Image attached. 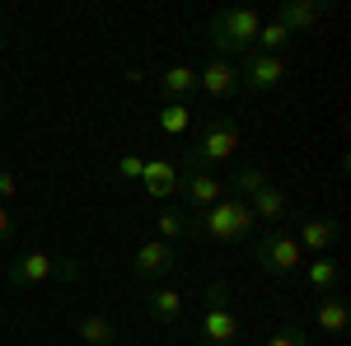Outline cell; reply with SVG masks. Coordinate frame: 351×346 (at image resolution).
<instances>
[{"label": "cell", "instance_id": "cell-9", "mask_svg": "<svg viewBox=\"0 0 351 346\" xmlns=\"http://www.w3.org/2000/svg\"><path fill=\"white\" fill-rule=\"evenodd\" d=\"M248 206H253V220L258 225H267V230H286V220L295 215V206H291V197H286V187H263V192H253L248 197Z\"/></svg>", "mask_w": 351, "mask_h": 346}, {"label": "cell", "instance_id": "cell-6", "mask_svg": "<svg viewBox=\"0 0 351 346\" xmlns=\"http://www.w3.org/2000/svg\"><path fill=\"white\" fill-rule=\"evenodd\" d=\"M286 56H263V52H248L239 66V84L248 94H271L276 84H286Z\"/></svg>", "mask_w": 351, "mask_h": 346}, {"label": "cell", "instance_id": "cell-25", "mask_svg": "<svg viewBox=\"0 0 351 346\" xmlns=\"http://www.w3.org/2000/svg\"><path fill=\"white\" fill-rule=\"evenodd\" d=\"M141 173H145V160H141V155H122V160H117V178L141 183Z\"/></svg>", "mask_w": 351, "mask_h": 346}, {"label": "cell", "instance_id": "cell-15", "mask_svg": "<svg viewBox=\"0 0 351 346\" xmlns=\"http://www.w3.org/2000/svg\"><path fill=\"white\" fill-rule=\"evenodd\" d=\"M314 328H319L324 337H342L351 328V304L342 295H324V299L314 304Z\"/></svg>", "mask_w": 351, "mask_h": 346}, {"label": "cell", "instance_id": "cell-13", "mask_svg": "<svg viewBox=\"0 0 351 346\" xmlns=\"http://www.w3.org/2000/svg\"><path fill=\"white\" fill-rule=\"evenodd\" d=\"M178 192H183V201H188L192 211H206V206H216L220 197H225V183H220L216 173H183Z\"/></svg>", "mask_w": 351, "mask_h": 346}, {"label": "cell", "instance_id": "cell-23", "mask_svg": "<svg viewBox=\"0 0 351 346\" xmlns=\"http://www.w3.org/2000/svg\"><path fill=\"white\" fill-rule=\"evenodd\" d=\"M188 122H192V108L188 103H164L160 108V127L169 136H183V132H188Z\"/></svg>", "mask_w": 351, "mask_h": 346}, {"label": "cell", "instance_id": "cell-22", "mask_svg": "<svg viewBox=\"0 0 351 346\" xmlns=\"http://www.w3.org/2000/svg\"><path fill=\"white\" fill-rule=\"evenodd\" d=\"M286 42H291V33H286V28L271 19V24L258 28V38H253V52H263V56H281V47H286Z\"/></svg>", "mask_w": 351, "mask_h": 346}, {"label": "cell", "instance_id": "cell-14", "mask_svg": "<svg viewBox=\"0 0 351 346\" xmlns=\"http://www.w3.org/2000/svg\"><path fill=\"white\" fill-rule=\"evenodd\" d=\"M183 183V173H178V164L173 160H145V173H141V187L155 197V201H169L173 192Z\"/></svg>", "mask_w": 351, "mask_h": 346}, {"label": "cell", "instance_id": "cell-3", "mask_svg": "<svg viewBox=\"0 0 351 346\" xmlns=\"http://www.w3.org/2000/svg\"><path fill=\"white\" fill-rule=\"evenodd\" d=\"M239 122L230 117V112H220L211 117V127L197 136V145L188 150V173H211L216 164H230L234 160V150H239Z\"/></svg>", "mask_w": 351, "mask_h": 346}, {"label": "cell", "instance_id": "cell-11", "mask_svg": "<svg viewBox=\"0 0 351 346\" xmlns=\"http://www.w3.org/2000/svg\"><path fill=\"white\" fill-rule=\"evenodd\" d=\"M324 14H328L324 0H286V5L276 10V24H281L286 33H291V38H295V33H309V28L319 24Z\"/></svg>", "mask_w": 351, "mask_h": 346}, {"label": "cell", "instance_id": "cell-5", "mask_svg": "<svg viewBox=\"0 0 351 346\" xmlns=\"http://www.w3.org/2000/svg\"><path fill=\"white\" fill-rule=\"evenodd\" d=\"M253 258H258V267L267 271V276H295L300 267H304V248L295 243V234L291 230H263L258 234V243H253Z\"/></svg>", "mask_w": 351, "mask_h": 346}, {"label": "cell", "instance_id": "cell-19", "mask_svg": "<svg viewBox=\"0 0 351 346\" xmlns=\"http://www.w3.org/2000/svg\"><path fill=\"white\" fill-rule=\"evenodd\" d=\"M192 89H197V71H192V66H169L160 75V94L169 103H183Z\"/></svg>", "mask_w": 351, "mask_h": 346}, {"label": "cell", "instance_id": "cell-26", "mask_svg": "<svg viewBox=\"0 0 351 346\" xmlns=\"http://www.w3.org/2000/svg\"><path fill=\"white\" fill-rule=\"evenodd\" d=\"M14 197H19V173L14 169H0V206L14 201Z\"/></svg>", "mask_w": 351, "mask_h": 346}, {"label": "cell", "instance_id": "cell-10", "mask_svg": "<svg viewBox=\"0 0 351 346\" xmlns=\"http://www.w3.org/2000/svg\"><path fill=\"white\" fill-rule=\"evenodd\" d=\"M197 89H206L211 99H230L239 89V66L225 61V56H211L202 71H197Z\"/></svg>", "mask_w": 351, "mask_h": 346}, {"label": "cell", "instance_id": "cell-21", "mask_svg": "<svg viewBox=\"0 0 351 346\" xmlns=\"http://www.w3.org/2000/svg\"><path fill=\"white\" fill-rule=\"evenodd\" d=\"M155 230H160L164 243H178V239H188V234H192V230H188V215L173 211V206H164V211L155 215Z\"/></svg>", "mask_w": 351, "mask_h": 346}, {"label": "cell", "instance_id": "cell-8", "mask_svg": "<svg viewBox=\"0 0 351 346\" xmlns=\"http://www.w3.org/2000/svg\"><path fill=\"white\" fill-rule=\"evenodd\" d=\"M291 234H295V243L304 248V253L324 258L328 248H332V243L342 239V225H337L332 215H304V220H300V225L291 230Z\"/></svg>", "mask_w": 351, "mask_h": 346}, {"label": "cell", "instance_id": "cell-17", "mask_svg": "<svg viewBox=\"0 0 351 346\" xmlns=\"http://www.w3.org/2000/svg\"><path fill=\"white\" fill-rule=\"evenodd\" d=\"M145 314H150L155 323H178L183 295L173 291V286H150V291H145Z\"/></svg>", "mask_w": 351, "mask_h": 346}, {"label": "cell", "instance_id": "cell-28", "mask_svg": "<svg viewBox=\"0 0 351 346\" xmlns=\"http://www.w3.org/2000/svg\"><path fill=\"white\" fill-rule=\"evenodd\" d=\"M0 61H5V33H0Z\"/></svg>", "mask_w": 351, "mask_h": 346}, {"label": "cell", "instance_id": "cell-18", "mask_svg": "<svg viewBox=\"0 0 351 346\" xmlns=\"http://www.w3.org/2000/svg\"><path fill=\"white\" fill-rule=\"evenodd\" d=\"M304 281H309V291H314V295H337V286H342V267L324 253V258L304 262Z\"/></svg>", "mask_w": 351, "mask_h": 346}, {"label": "cell", "instance_id": "cell-1", "mask_svg": "<svg viewBox=\"0 0 351 346\" xmlns=\"http://www.w3.org/2000/svg\"><path fill=\"white\" fill-rule=\"evenodd\" d=\"M188 230L202 234V239H216V243H239L258 230V220H253V206L243 197H220L216 206L188 215Z\"/></svg>", "mask_w": 351, "mask_h": 346}, {"label": "cell", "instance_id": "cell-24", "mask_svg": "<svg viewBox=\"0 0 351 346\" xmlns=\"http://www.w3.org/2000/svg\"><path fill=\"white\" fill-rule=\"evenodd\" d=\"M267 346H309V332L295 328V323H286V328H276V332L267 337Z\"/></svg>", "mask_w": 351, "mask_h": 346}, {"label": "cell", "instance_id": "cell-16", "mask_svg": "<svg viewBox=\"0 0 351 346\" xmlns=\"http://www.w3.org/2000/svg\"><path fill=\"white\" fill-rule=\"evenodd\" d=\"M267 183L271 178H267L263 164H234V169H230V183H225V197H243V201H248L253 192H263Z\"/></svg>", "mask_w": 351, "mask_h": 346}, {"label": "cell", "instance_id": "cell-7", "mask_svg": "<svg viewBox=\"0 0 351 346\" xmlns=\"http://www.w3.org/2000/svg\"><path fill=\"white\" fill-rule=\"evenodd\" d=\"M173 267H178V253H173V243H164V239H150V243H141L136 248V281H164V276H173Z\"/></svg>", "mask_w": 351, "mask_h": 346}, {"label": "cell", "instance_id": "cell-4", "mask_svg": "<svg viewBox=\"0 0 351 346\" xmlns=\"http://www.w3.org/2000/svg\"><path fill=\"white\" fill-rule=\"evenodd\" d=\"M197 337L206 346H234L239 342V314L230 309V286H225V281H206Z\"/></svg>", "mask_w": 351, "mask_h": 346}, {"label": "cell", "instance_id": "cell-2", "mask_svg": "<svg viewBox=\"0 0 351 346\" xmlns=\"http://www.w3.org/2000/svg\"><path fill=\"white\" fill-rule=\"evenodd\" d=\"M258 10L253 5H230V10H216V19H211V47H216L225 61L230 56H248L253 52V38H258Z\"/></svg>", "mask_w": 351, "mask_h": 346}, {"label": "cell", "instance_id": "cell-20", "mask_svg": "<svg viewBox=\"0 0 351 346\" xmlns=\"http://www.w3.org/2000/svg\"><path fill=\"white\" fill-rule=\"evenodd\" d=\"M75 332H80L84 346H117V328H112L104 314H84V319L75 323Z\"/></svg>", "mask_w": 351, "mask_h": 346}, {"label": "cell", "instance_id": "cell-27", "mask_svg": "<svg viewBox=\"0 0 351 346\" xmlns=\"http://www.w3.org/2000/svg\"><path fill=\"white\" fill-rule=\"evenodd\" d=\"M10 234H14V211L0 206V239H10Z\"/></svg>", "mask_w": 351, "mask_h": 346}, {"label": "cell", "instance_id": "cell-12", "mask_svg": "<svg viewBox=\"0 0 351 346\" xmlns=\"http://www.w3.org/2000/svg\"><path fill=\"white\" fill-rule=\"evenodd\" d=\"M5 276H10V286H43L47 276H56V258L52 253H24L10 262Z\"/></svg>", "mask_w": 351, "mask_h": 346}]
</instances>
